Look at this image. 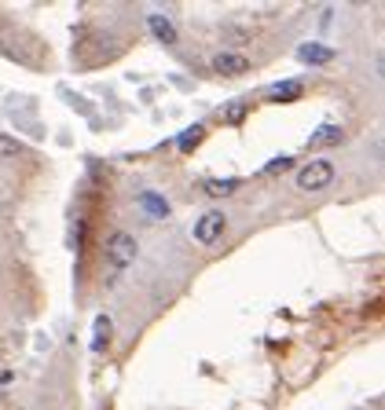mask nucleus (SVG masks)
Wrapping results in <instances>:
<instances>
[{
    "instance_id": "nucleus-1",
    "label": "nucleus",
    "mask_w": 385,
    "mask_h": 410,
    "mask_svg": "<svg viewBox=\"0 0 385 410\" xmlns=\"http://www.w3.org/2000/svg\"><path fill=\"white\" fill-rule=\"evenodd\" d=\"M334 179H338V169H334L327 158H312L309 165L297 172V191H304V194H319V191L334 187Z\"/></svg>"
},
{
    "instance_id": "nucleus-2",
    "label": "nucleus",
    "mask_w": 385,
    "mask_h": 410,
    "mask_svg": "<svg viewBox=\"0 0 385 410\" xmlns=\"http://www.w3.org/2000/svg\"><path fill=\"white\" fill-rule=\"evenodd\" d=\"M136 257H140V242H136V235L114 231V235L107 238V264L114 268V271H125Z\"/></svg>"
},
{
    "instance_id": "nucleus-3",
    "label": "nucleus",
    "mask_w": 385,
    "mask_h": 410,
    "mask_svg": "<svg viewBox=\"0 0 385 410\" xmlns=\"http://www.w3.org/2000/svg\"><path fill=\"white\" fill-rule=\"evenodd\" d=\"M224 231H228V217H224L220 209H210L195 220V242L198 245H217L224 238Z\"/></svg>"
},
{
    "instance_id": "nucleus-4",
    "label": "nucleus",
    "mask_w": 385,
    "mask_h": 410,
    "mask_svg": "<svg viewBox=\"0 0 385 410\" xmlns=\"http://www.w3.org/2000/svg\"><path fill=\"white\" fill-rule=\"evenodd\" d=\"M213 70L220 77H243L250 70V59L243 52H217L213 55Z\"/></svg>"
},
{
    "instance_id": "nucleus-5",
    "label": "nucleus",
    "mask_w": 385,
    "mask_h": 410,
    "mask_svg": "<svg viewBox=\"0 0 385 410\" xmlns=\"http://www.w3.org/2000/svg\"><path fill=\"white\" fill-rule=\"evenodd\" d=\"M297 59H301V62H309V67H327V62H334V48L309 41V44H301V48H297Z\"/></svg>"
},
{
    "instance_id": "nucleus-6",
    "label": "nucleus",
    "mask_w": 385,
    "mask_h": 410,
    "mask_svg": "<svg viewBox=\"0 0 385 410\" xmlns=\"http://www.w3.org/2000/svg\"><path fill=\"white\" fill-rule=\"evenodd\" d=\"M136 205H140L143 212H147L151 220H166L169 212H173V209H169V202L162 198V194H154V191H143L140 198H136Z\"/></svg>"
},
{
    "instance_id": "nucleus-7",
    "label": "nucleus",
    "mask_w": 385,
    "mask_h": 410,
    "mask_svg": "<svg viewBox=\"0 0 385 410\" xmlns=\"http://www.w3.org/2000/svg\"><path fill=\"white\" fill-rule=\"evenodd\" d=\"M342 139H345L342 125H319L316 132L309 136V146H312V151H323V146H338Z\"/></svg>"
},
{
    "instance_id": "nucleus-8",
    "label": "nucleus",
    "mask_w": 385,
    "mask_h": 410,
    "mask_svg": "<svg viewBox=\"0 0 385 410\" xmlns=\"http://www.w3.org/2000/svg\"><path fill=\"white\" fill-rule=\"evenodd\" d=\"M147 26H151V34L162 41V44H176V26L166 19V15H151Z\"/></svg>"
},
{
    "instance_id": "nucleus-9",
    "label": "nucleus",
    "mask_w": 385,
    "mask_h": 410,
    "mask_svg": "<svg viewBox=\"0 0 385 410\" xmlns=\"http://www.w3.org/2000/svg\"><path fill=\"white\" fill-rule=\"evenodd\" d=\"M202 139H205V125H191V128H184V132L176 136V146H180L184 154H191Z\"/></svg>"
},
{
    "instance_id": "nucleus-10",
    "label": "nucleus",
    "mask_w": 385,
    "mask_h": 410,
    "mask_svg": "<svg viewBox=\"0 0 385 410\" xmlns=\"http://www.w3.org/2000/svg\"><path fill=\"white\" fill-rule=\"evenodd\" d=\"M301 81H283V85H276V88H271L268 92V103H283V100H297V95H301Z\"/></svg>"
},
{
    "instance_id": "nucleus-11",
    "label": "nucleus",
    "mask_w": 385,
    "mask_h": 410,
    "mask_svg": "<svg viewBox=\"0 0 385 410\" xmlns=\"http://www.w3.org/2000/svg\"><path fill=\"white\" fill-rule=\"evenodd\" d=\"M246 114H250V103L235 100V103L224 107V121H228V125H243V121H246Z\"/></svg>"
},
{
    "instance_id": "nucleus-12",
    "label": "nucleus",
    "mask_w": 385,
    "mask_h": 410,
    "mask_svg": "<svg viewBox=\"0 0 385 410\" xmlns=\"http://www.w3.org/2000/svg\"><path fill=\"white\" fill-rule=\"evenodd\" d=\"M22 151H26V146H22L19 139H11V136L0 132V158H19Z\"/></svg>"
},
{
    "instance_id": "nucleus-13",
    "label": "nucleus",
    "mask_w": 385,
    "mask_h": 410,
    "mask_svg": "<svg viewBox=\"0 0 385 410\" xmlns=\"http://www.w3.org/2000/svg\"><path fill=\"white\" fill-rule=\"evenodd\" d=\"M107 337H110V319L100 315V319H95V341H92V348L103 352V341H107Z\"/></svg>"
},
{
    "instance_id": "nucleus-14",
    "label": "nucleus",
    "mask_w": 385,
    "mask_h": 410,
    "mask_svg": "<svg viewBox=\"0 0 385 410\" xmlns=\"http://www.w3.org/2000/svg\"><path fill=\"white\" fill-rule=\"evenodd\" d=\"M235 187H238V179H224V184H220V179H210V184H205V191L217 194V198H220V194H231Z\"/></svg>"
},
{
    "instance_id": "nucleus-15",
    "label": "nucleus",
    "mask_w": 385,
    "mask_h": 410,
    "mask_svg": "<svg viewBox=\"0 0 385 410\" xmlns=\"http://www.w3.org/2000/svg\"><path fill=\"white\" fill-rule=\"evenodd\" d=\"M290 165H294L290 158H276V161H268V172H286Z\"/></svg>"
}]
</instances>
